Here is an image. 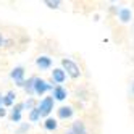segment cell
<instances>
[{"mask_svg":"<svg viewBox=\"0 0 134 134\" xmlns=\"http://www.w3.org/2000/svg\"><path fill=\"white\" fill-rule=\"evenodd\" d=\"M15 92L13 91H10V92H7V95H3V102H2V105H3V108L5 107H10V105L13 103V100H15Z\"/></svg>","mask_w":134,"mask_h":134,"instance_id":"10","label":"cell"},{"mask_svg":"<svg viewBox=\"0 0 134 134\" xmlns=\"http://www.w3.org/2000/svg\"><path fill=\"white\" fill-rule=\"evenodd\" d=\"M34 79L36 78H31L29 81H26V82H23V87L29 92V94H34Z\"/></svg>","mask_w":134,"mask_h":134,"instance_id":"13","label":"cell"},{"mask_svg":"<svg viewBox=\"0 0 134 134\" xmlns=\"http://www.w3.org/2000/svg\"><path fill=\"white\" fill-rule=\"evenodd\" d=\"M118 16H120V20L123 23H128L131 20V10H128V8H121V10L118 12Z\"/></svg>","mask_w":134,"mask_h":134,"instance_id":"11","label":"cell"},{"mask_svg":"<svg viewBox=\"0 0 134 134\" xmlns=\"http://www.w3.org/2000/svg\"><path fill=\"white\" fill-rule=\"evenodd\" d=\"M27 129H29V124H23L21 129H20V132H24V131H27Z\"/></svg>","mask_w":134,"mask_h":134,"instance_id":"19","label":"cell"},{"mask_svg":"<svg viewBox=\"0 0 134 134\" xmlns=\"http://www.w3.org/2000/svg\"><path fill=\"white\" fill-rule=\"evenodd\" d=\"M24 108H27V110H34V108H37L36 100H34V99H27V100L24 102Z\"/></svg>","mask_w":134,"mask_h":134,"instance_id":"14","label":"cell"},{"mask_svg":"<svg viewBox=\"0 0 134 134\" xmlns=\"http://www.w3.org/2000/svg\"><path fill=\"white\" fill-rule=\"evenodd\" d=\"M44 126H45V129H49V131H55L57 126H58V123H57V120H53V118H47L45 123H44Z\"/></svg>","mask_w":134,"mask_h":134,"instance_id":"12","label":"cell"},{"mask_svg":"<svg viewBox=\"0 0 134 134\" xmlns=\"http://www.w3.org/2000/svg\"><path fill=\"white\" fill-rule=\"evenodd\" d=\"M23 110H24V103H16V105H15V110H13V111H18V113H21Z\"/></svg>","mask_w":134,"mask_h":134,"instance_id":"17","label":"cell"},{"mask_svg":"<svg viewBox=\"0 0 134 134\" xmlns=\"http://www.w3.org/2000/svg\"><path fill=\"white\" fill-rule=\"evenodd\" d=\"M71 115H73V108L71 107H62V108H58V118H62V120L71 118Z\"/></svg>","mask_w":134,"mask_h":134,"instance_id":"9","label":"cell"},{"mask_svg":"<svg viewBox=\"0 0 134 134\" xmlns=\"http://www.w3.org/2000/svg\"><path fill=\"white\" fill-rule=\"evenodd\" d=\"M66 134H73V132H71V131H68V132H66Z\"/></svg>","mask_w":134,"mask_h":134,"instance_id":"23","label":"cell"},{"mask_svg":"<svg viewBox=\"0 0 134 134\" xmlns=\"http://www.w3.org/2000/svg\"><path fill=\"white\" fill-rule=\"evenodd\" d=\"M132 92H134V86H132Z\"/></svg>","mask_w":134,"mask_h":134,"instance_id":"24","label":"cell"},{"mask_svg":"<svg viewBox=\"0 0 134 134\" xmlns=\"http://www.w3.org/2000/svg\"><path fill=\"white\" fill-rule=\"evenodd\" d=\"M29 120L34 123V121H39L41 120V113L37 111V108H34V110H31V113H29Z\"/></svg>","mask_w":134,"mask_h":134,"instance_id":"15","label":"cell"},{"mask_svg":"<svg viewBox=\"0 0 134 134\" xmlns=\"http://www.w3.org/2000/svg\"><path fill=\"white\" fill-rule=\"evenodd\" d=\"M12 79L15 82H18V86H23V78H24V68H21V66H16V68H13V71L10 73Z\"/></svg>","mask_w":134,"mask_h":134,"instance_id":"4","label":"cell"},{"mask_svg":"<svg viewBox=\"0 0 134 134\" xmlns=\"http://www.w3.org/2000/svg\"><path fill=\"white\" fill-rule=\"evenodd\" d=\"M12 121H15V123H20V121H21V113L13 111V113H12Z\"/></svg>","mask_w":134,"mask_h":134,"instance_id":"16","label":"cell"},{"mask_svg":"<svg viewBox=\"0 0 134 134\" xmlns=\"http://www.w3.org/2000/svg\"><path fill=\"white\" fill-rule=\"evenodd\" d=\"M66 95H68V92H66V89H63L62 86H55L52 89V99L53 100H65Z\"/></svg>","mask_w":134,"mask_h":134,"instance_id":"5","label":"cell"},{"mask_svg":"<svg viewBox=\"0 0 134 134\" xmlns=\"http://www.w3.org/2000/svg\"><path fill=\"white\" fill-rule=\"evenodd\" d=\"M36 63H37V66H39L41 70H47V68H50V65H52V60L49 58V57H39Z\"/></svg>","mask_w":134,"mask_h":134,"instance_id":"8","label":"cell"},{"mask_svg":"<svg viewBox=\"0 0 134 134\" xmlns=\"http://www.w3.org/2000/svg\"><path fill=\"white\" fill-rule=\"evenodd\" d=\"M62 66H63V71L68 74V76H71L73 79H78L79 76H81V71H79V66L76 65L73 60H70V58H63L62 60Z\"/></svg>","mask_w":134,"mask_h":134,"instance_id":"1","label":"cell"},{"mask_svg":"<svg viewBox=\"0 0 134 134\" xmlns=\"http://www.w3.org/2000/svg\"><path fill=\"white\" fill-rule=\"evenodd\" d=\"M2 102H3V95L0 94V107H2Z\"/></svg>","mask_w":134,"mask_h":134,"instance_id":"22","label":"cell"},{"mask_svg":"<svg viewBox=\"0 0 134 134\" xmlns=\"http://www.w3.org/2000/svg\"><path fill=\"white\" fill-rule=\"evenodd\" d=\"M50 89H53V87H52V86L47 82L45 79H41V78H36V79H34V94L44 95L47 91H50Z\"/></svg>","mask_w":134,"mask_h":134,"instance_id":"3","label":"cell"},{"mask_svg":"<svg viewBox=\"0 0 134 134\" xmlns=\"http://www.w3.org/2000/svg\"><path fill=\"white\" fill-rule=\"evenodd\" d=\"M5 115H7V110L3 107H0V116H5Z\"/></svg>","mask_w":134,"mask_h":134,"instance_id":"20","label":"cell"},{"mask_svg":"<svg viewBox=\"0 0 134 134\" xmlns=\"http://www.w3.org/2000/svg\"><path fill=\"white\" fill-rule=\"evenodd\" d=\"M52 79H53L57 84H62V82H65V79H66V73H65L62 68H55V70L52 71Z\"/></svg>","mask_w":134,"mask_h":134,"instance_id":"6","label":"cell"},{"mask_svg":"<svg viewBox=\"0 0 134 134\" xmlns=\"http://www.w3.org/2000/svg\"><path fill=\"white\" fill-rule=\"evenodd\" d=\"M3 44H5V39H3V36H2V34H0V47H2Z\"/></svg>","mask_w":134,"mask_h":134,"instance_id":"21","label":"cell"},{"mask_svg":"<svg viewBox=\"0 0 134 134\" xmlns=\"http://www.w3.org/2000/svg\"><path fill=\"white\" fill-rule=\"evenodd\" d=\"M45 5H47V7H50V8H58L60 2H45Z\"/></svg>","mask_w":134,"mask_h":134,"instance_id":"18","label":"cell"},{"mask_svg":"<svg viewBox=\"0 0 134 134\" xmlns=\"http://www.w3.org/2000/svg\"><path fill=\"white\" fill-rule=\"evenodd\" d=\"M70 131H71L73 134H87V131H86V126H84L82 121H74Z\"/></svg>","mask_w":134,"mask_h":134,"instance_id":"7","label":"cell"},{"mask_svg":"<svg viewBox=\"0 0 134 134\" xmlns=\"http://www.w3.org/2000/svg\"><path fill=\"white\" fill-rule=\"evenodd\" d=\"M52 110H53V99H52V97L42 99L41 103L37 105V111L41 113V116H49Z\"/></svg>","mask_w":134,"mask_h":134,"instance_id":"2","label":"cell"}]
</instances>
